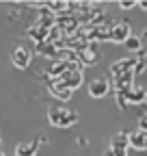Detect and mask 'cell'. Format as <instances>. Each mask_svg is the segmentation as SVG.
I'll return each mask as SVG.
<instances>
[{
    "instance_id": "obj_9",
    "label": "cell",
    "mask_w": 147,
    "mask_h": 156,
    "mask_svg": "<svg viewBox=\"0 0 147 156\" xmlns=\"http://www.w3.org/2000/svg\"><path fill=\"white\" fill-rule=\"evenodd\" d=\"M110 145L128 150V147H130V132H117V134H113V136H110Z\"/></svg>"
},
{
    "instance_id": "obj_4",
    "label": "cell",
    "mask_w": 147,
    "mask_h": 156,
    "mask_svg": "<svg viewBox=\"0 0 147 156\" xmlns=\"http://www.w3.org/2000/svg\"><path fill=\"white\" fill-rule=\"evenodd\" d=\"M130 37H132V33H130V24H128V22H119V24H115V26H110V33H108V39H110V41L125 44Z\"/></svg>"
},
{
    "instance_id": "obj_12",
    "label": "cell",
    "mask_w": 147,
    "mask_h": 156,
    "mask_svg": "<svg viewBox=\"0 0 147 156\" xmlns=\"http://www.w3.org/2000/svg\"><path fill=\"white\" fill-rule=\"evenodd\" d=\"M119 7H121L123 11H130V9L138 7V2H136V0H121V2H119Z\"/></svg>"
},
{
    "instance_id": "obj_10",
    "label": "cell",
    "mask_w": 147,
    "mask_h": 156,
    "mask_svg": "<svg viewBox=\"0 0 147 156\" xmlns=\"http://www.w3.org/2000/svg\"><path fill=\"white\" fill-rule=\"evenodd\" d=\"M123 46H125L128 50H132V52H134V50H141V39L132 35V37H130V39H128V41H125Z\"/></svg>"
},
{
    "instance_id": "obj_13",
    "label": "cell",
    "mask_w": 147,
    "mask_h": 156,
    "mask_svg": "<svg viewBox=\"0 0 147 156\" xmlns=\"http://www.w3.org/2000/svg\"><path fill=\"white\" fill-rule=\"evenodd\" d=\"M50 7H52L54 11H61V9H65V7H67V2H50Z\"/></svg>"
},
{
    "instance_id": "obj_17",
    "label": "cell",
    "mask_w": 147,
    "mask_h": 156,
    "mask_svg": "<svg viewBox=\"0 0 147 156\" xmlns=\"http://www.w3.org/2000/svg\"><path fill=\"white\" fill-rule=\"evenodd\" d=\"M0 156H7V154H5V152H2V150H0Z\"/></svg>"
},
{
    "instance_id": "obj_11",
    "label": "cell",
    "mask_w": 147,
    "mask_h": 156,
    "mask_svg": "<svg viewBox=\"0 0 147 156\" xmlns=\"http://www.w3.org/2000/svg\"><path fill=\"white\" fill-rule=\"evenodd\" d=\"M104 156H128V150H123V147H113V145H110Z\"/></svg>"
},
{
    "instance_id": "obj_14",
    "label": "cell",
    "mask_w": 147,
    "mask_h": 156,
    "mask_svg": "<svg viewBox=\"0 0 147 156\" xmlns=\"http://www.w3.org/2000/svg\"><path fill=\"white\" fill-rule=\"evenodd\" d=\"M138 128H141V130H147V117H141V122H138Z\"/></svg>"
},
{
    "instance_id": "obj_7",
    "label": "cell",
    "mask_w": 147,
    "mask_h": 156,
    "mask_svg": "<svg viewBox=\"0 0 147 156\" xmlns=\"http://www.w3.org/2000/svg\"><path fill=\"white\" fill-rule=\"evenodd\" d=\"M50 93H52L54 98H59V100H69L74 91H71L67 85H63L61 80H54V83L50 85Z\"/></svg>"
},
{
    "instance_id": "obj_3",
    "label": "cell",
    "mask_w": 147,
    "mask_h": 156,
    "mask_svg": "<svg viewBox=\"0 0 147 156\" xmlns=\"http://www.w3.org/2000/svg\"><path fill=\"white\" fill-rule=\"evenodd\" d=\"M59 80H61L63 85H67L71 91H76V89L82 85V72H80L78 67H69V65H67V69L59 76Z\"/></svg>"
},
{
    "instance_id": "obj_8",
    "label": "cell",
    "mask_w": 147,
    "mask_h": 156,
    "mask_svg": "<svg viewBox=\"0 0 147 156\" xmlns=\"http://www.w3.org/2000/svg\"><path fill=\"white\" fill-rule=\"evenodd\" d=\"M37 154V143L35 141H22L15 147V156H35Z\"/></svg>"
},
{
    "instance_id": "obj_5",
    "label": "cell",
    "mask_w": 147,
    "mask_h": 156,
    "mask_svg": "<svg viewBox=\"0 0 147 156\" xmlns=\"http://www.w3.org/2000/svg\"><path fill=\"white\" fill-rule=\"evenodd\" d=\"M108 89H110V85H108V80L106 78H95V80H91L89 83V95L93 98V100H102V98H106L108 95Z\"/></svg>"
},
{
    "instance_id": "obj_16",
    "label": "cell",
    "mask_w": 147,
    "mask_h": 156,
    "mask_svg": "<svg viewBox=\"0 0 147 156\" xmlns=\"http://www.w3.org/2000/svg\"><path fill=\"white\" fill-rule=\"evenodd\" d=\"M0 150H2V134H0Z\"/></svg>"
},
{
    "instance_id": "obj_1",
    "label": "cell",
    "mask_w": 147,
    "mask_h": 156,
    "mask_svg": "<svg viewBox=\"0 0 147 156\" xmlns=\"http://www.w3.org/2000/svg\"><path fill=\"white\" fill-rule=\"evenodd\" d=\"M48 122L56 128H71L78 124V113L76 111H69L65 106H56V108H50L48 113Z\"/></svg>"
},
{
    "instance_id": "obj_15",
    "label": "cell",
    "mask_w": 147,
    "mask_h": 156,
    "mask_svg": "<svg viewBox=\"0 0 147 156\" xmlns=\"http://www.w3.org/2000/svg\"><path fill=\"white\" fill-rule=\"evenodd\" d=\"M138 9H143V11H147V0H138Z\"/></svg>"
},
{
    "instance_id": "obj_2",
    "label": "cell",
    "mask_w": 147,
    "mask_h": 156,
    "mask_svg": "<svg viewBox=\"0 0 147 156\" xmlns=\"http://www.w3.org/2000/svg\"><path fill=\"white\" fill-rule=\"evenodd\" d=\"M30 61H32V52H30L26 46H15V48L11 50V63H13V67L26 69V67L30 65Z\"/></svg>"
},
{
    "instance_id": "obj_6",
    "label": "cell",
    "mask_w": 147,
    "mask_h": 156,
    "mask_svg": "<svg viewBox=\"0 0 147 156\" xmlns=\"http://www.w3.org/2000/svg\"><path fill=\"white\" fill-rule=\"evenodd\" d=\"M130 147L136 150V152H145L147 150V130H132L130 132Z\"/></svg>"
}]
</instances>
